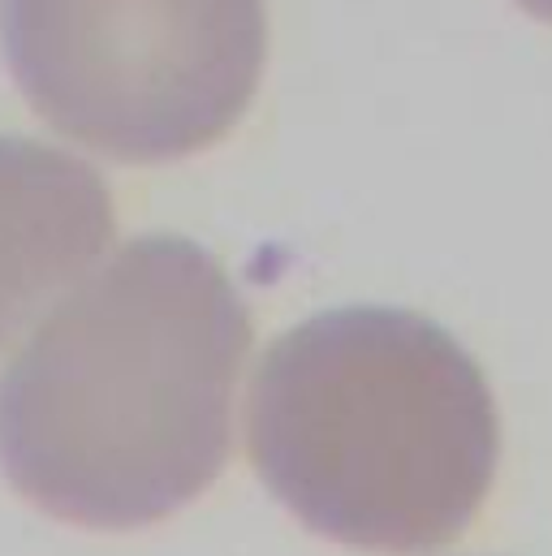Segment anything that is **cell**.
<instances>
[{"label":"cell","mask_w":552,"mask_h":556,"mask_svg":"<svg viewBox=\"0 0 552 556\" xmlns=\"http://www.w3.org/2000/svg\"><path fill=\"white\" fill-rule=\"evenodd\" d=\"M251 462L315 535L418 556L453 544L484 509L501 418L484 371L444 328L393 306H346L264 354Z\"/></svg>","instance_id":"1"},{"label":"cell","mask_w":552,"mask_h":556,"mask_svg":"<svg viewBox=\"0 0 552 556\" xmlns=\"http://www.w3.org/2000/svg\"><path fill=\"white\" fill-rule=\"evenodd\" d=\"M247 345V311L216 260L186 242L135 247L91 337L100 518H160L221 475Z\"/></svg>","instance_id":"2"},{"label":"cell","mask_w":552,"mask_h":556,"mask_svg":"<svg viewBox=\"0 0 552 556\" xmlns=\"http://www.w3.org/2000/svg\"><path fill=\"white\" fill-rule=\"evenodd\" d=\"M0 17L35 100L135 160L225 139L268 61L264 0H4Z\"/></svg>","instance_id":"3"},{"label":"cell","mask_w":552,"mask_h":556,"mask_svg":"<svg viewBox=\"0 0 552 556\" xmlns=\"http://www.w3.org/2000/svg\"><path fill=\"white\" fill-rule=\"evenodd\" d=\"M531 17H544V22H552V0H518Z\"/></svg>","instance_id":"4"}]
</instances>
